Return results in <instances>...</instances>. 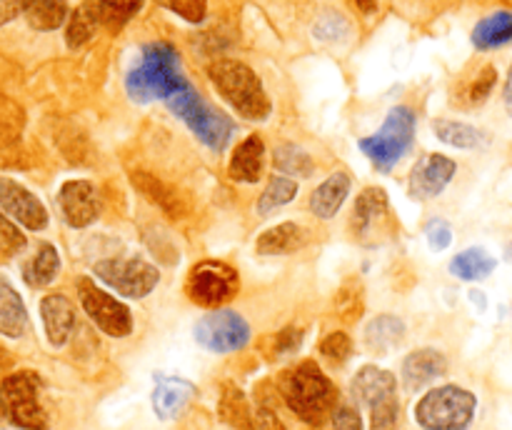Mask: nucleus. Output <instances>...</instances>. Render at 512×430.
Masks as SVG:
<instances>
[{
	"label": "nucleus",
	"instance_id": "nucleus-1",
	"mask_svg": "<svg viewBox=\"0 0 512 430\" xmlns=\"http://www.w3.org/2000/svg\"><path fill=\"white\" fill-rule=\"evenodd\" d=\"M188 85L180 53L170 43H148L140 50V58L125 75V90L135 103H153V100H170L178 90Z\"/></svg>",
	"mask_w": 512,
	"mask_h": 430
},
{
	"label": "nucleus",
	"instance_id": "nucleus-2",
	"mask_svg": "<svg viewBox=\"0 0 512 430\" xmlns=\"http://www.w3.org/2000/svg\"><path fill=\"white\" fill-rule=\"evenodd\" d=\"M278 393L285 405L310 425H320L338 408V390L333 380L313 360L283 370L278 375Z\"/></svg>",
	"mask_w": 512,
	"mask_h": 430
},
{
	"label": "nucleus",
	"instance_id": "nucleus-3",
	"mask_svg": "<svg viewBox=\"0 0 512 430\" xmlns=\"http://www.w3.org/2000/svg\"><path fill=\"white\" fill-rule=\"evenodd\" d=\"M208 78L213 88L218 90L220 98L245 120H268L273 103L263 88V80L258 78L250 65L240 60L223 58L210 63Z\"/></svg>",
	"mask_w": 512,
	"mask_h": 430
},
{
	"label": "nucleus",
	"instance_id": "nucleus-4",
	"mask_svg": "<svg viewBox=\"0 0 512 430\" xmlns=\"http://www.w3.org/2000/svg\"><path fill=\"white\" fill-rule=\"evenodd\" d=\"M478 410V398L460 385L428 390L415 405V420L425 430H468Z\"/></svg>",
	"mask_w": 512,
	"mask_h": 430
},
{
	"label": "nucleus",
	"instance_id": "nucleus-5",
	"mask_svg": "<svg viewBox=\"0 0 512 430\" xmlns=\"http://www.w3.org/2000/svg\"><path fill=\"white\" fill-rule=\"evenodd\" d=\"M168 108L193 130L195 138L203 145H208L210 150H225V145L230 143V135H233V120L228 118L220 110L210 108L203 100V95L193 88V85H185L183 90L173 95L168 100Z\"/></svg>",
	"mask_w": 512,
	"mask_h": 430
},
{
	"label": "nucleus",
	"instance_id": "nucleus-6",
	"mask_svg": "<svg viewBox=\"0 0 512 430\" xmlns=\"http://www.w3.org/2000/svg\"><path fill=\"white\" fill-rule=\"evenodd\" d=\"M415 138V113L408 105H395L385 118L383 128L378 133L368 135L360 140V150L365 158L375 165L378 170L388 173L393 165L400 163L405 153L410 150Z\"/></svg>",
	"mask_w": 512,
	"mask_h": 430
},
{
	"label": "nucleus",
	"instance_id": "nucleus-7",
	"mask_svg": "<svg viewBox=\"0 0 512 430\" xmlns=\"http://www.w3.org/2000/svg\"><path fill=\"white\" fill-rule=\"evenodd\" d=\"M0 405L18 428L48 430V413L40 405V378L33 370H18L3 380Z\"/></svg>",
	"mask_w": 512,
	"mask_h": 430
},
{
	"label": "nucleus",
	"instance_id": "nucleus-8",
	"mask_svg": "<svg viewBox=\"0 0 512 430\" xmlns=\"http://www.w3.org/2000/svg\"><path fill=\"white\" fill-rule=\"evenodd\" d=\"M100 283L130 300H143L158 288L160 270L143 258H105L95 263Z\"/></svg>",
	"mask_w": 512,
	"mask_h": 430
},
{
	"label": "nucleus",
	"instance_id": "nucleus-9",
	"mask_svg": "<svg viewBox=\"0 0 512 430\" xmlns=\"http://www.w3.org/2000/svg\"><path fill=\"white\" fill-rule=\"evenodd\" d=\"M350 228H353L355 240L365 248H378L393 238L398 223L390 213V200L383 188H365L358 195Z\"/></svg>",
	"mask_w": 512,
	"mask_h": 430
},
{
	"label": "nucleus",
	"instance_id": "nucleus-10",
	"mask_svg": "<svg viewBox=\"0 0 512 430\" xmlns=\"http://www.w3.org/2000/svg\"><path fill=\"white\" fill-rule=\"evenodd\" d=\"M240 288V278L228 263L220 260H203L188 273L185 293L200 308H218L235 298Z\"/></svg>",
	"mask_w": 512,
	"mask_h": 430
},
{
	"label": "nucleus",
	"instance_id": "nucleus-11",
	"mask_svg": "<svg viewBox=\"0 0 512 430\" xmlns=\"http://www.w3.org/2000/svg\"><path fill=\"white\" fill-rule=\"evenodd\" d=\"M198 345L210 353H235L250 343V325L240 313L228 308H215L195 323L193 330Z\"/></svg>",
	"mask_w": 512,
	"mask_h": 430
},
{
	"label": "nucleus",
	"instance_id": "nucleus-12",
	"mask_svg": "<svg viewBox=\"0 0 512 430\" xmlns=\"http://www.w3.org/2000/svg\"><path fill=\"white\" fill-rule=\"evenodd\" d=\"M78 298L88 318L105 335H110V338H128L133 333V315H130L128 305H123L113 295L105 293L90 278L78 280Z\"/></svg>",
	"mask_w": 512,
	"mask_h": 430
},
{
	"label": "nucleus",
	"instance_id": "nucleus-13",
	"mask_svg": "<svg viewBox=\"0 0 512 430\" xmlns=\"http://www.w3.org/2000/svg\"><path fill=\"white\" fill-rule=\"evenodd\" d=\"M58 205L70 228H88L100 215V195L90 180H68L58 190Z\"/></svg>",
	"mask_w": 512,
	"mask_h": 430
},
{
	"label": "nucleus",
	"instance_id": "nucleus-14",
	"mask_svg": "<svg viewBox=\"0 0 512 430\" xmlns=\"http://www.w3.org/2000/svg\"><path fill=\"white\" fill-rule=\"evenodd\" d=\"M455 170H458V165H455V160L448 158V155H440V153L425 155L423 160L415 163L413 173H410V180H408L410 198L415 200L438 198V195L450 185Z\"/></svg>",
	"mask_w": 512,
	"mask_h": 430
},
{
	"label": "nucleus",
	"instance_id": "nucleus-15",
	"mask_svg": "<svg viewBox=\"0 0 512 430\" xmlns=\"http://www.w3.org/2000/svg\"><path fill=\"white\" fill-rule=\"evenodd\" d=\"M0 208L28 230H43L48 225L45 205L28 188L10 178H0Z\"/></svg>",
	"mask_w": 512,
	"mask_h": 430
},
{
	"label": "nucleus",
	"instance_id": "nucleus-16",
	"mask_svg": "<svg viewBox=\"0 0 512 430\" xmlns=\"http://www.w3.org/2000/svg\"><path fill=\"white\" fill-rule=\"evenodd\" d=\"M195 398V385L175 375H160L153 390V410L160 420H173Z\"/></svg>",
	"mask_w": 512,
	"mask_h": 430
},
{
	"label": "nucleus",
	"instance_id": "nucleus-17",
	"mask_svg": "<svg viewBox=\"0 0 512 430\" xmlns=\"http://www.w3.org/2000/svg\"><path fill=\"white\" fill-rule=\"evenodd\" d=\"M448 373V358L435 348L413 350L403 360V383L410 390H420L425 385L435 383L438 378Z\"/></svg>",
	"mask_w": 512,
	"mask_h": 430
},
{
	"label": "nucleus",
	"instance_id": "nucleus-18",
	"mask_svg": "<svg viewBox=\"0 0 512 430\" xmlns=\"http://www.w3.org/2000/svg\"><path fill=\"white\" fill-rule=\"evenodd\" d=\"M40 315H43L45 335H48L50 345L60 348V345L68 343L70 333H73L75 328L73 303L60 293L45 295L43 303H40Z\"/></svg>",
	"mask_w": 512,
	"mask_h": 430
},
{
	"label": "nucleus",
	"instance_id": "nucleus-19",
	"mask_svg": "<svg viewBox=\"0 0 512 430\" xmlns=\"http://www.w3.org/2000/svg\"><path fill=\"white\" fill-rule=\"evenodd\" d=\"M265 163V143L260 135H248L230 158L228 175L235 183H258Z\"/></svg>",
	"mask_w": 512,
	"mask_h": 430
},
{
	"label": "nucleus",
	"instance_id": "nucleus-20",
	"mask_svg": "<svg viewBox=\"0 0 512 430\" xmlns=\"http://www.w3.org/2000/svg\"><path fill=\"white\" fill-rule=\"evenodd\" d=\"M350 195V175L348 173H333L328 180L318 185L310 195V210H313L315 218L330 220L338 215V210L343 208L345 198Z\"/></svg>",
	"mask_w": 512,
	"mask_h": 430
},
{
	"label": "nucleus",
	"instance_id": "nucleus-21",
	"mask_svg": "<svg viewBox=\"0 0 512 430\" xmlns=\"http://www.w3.org/2000/svg\"><path fill=\"white\" fill-rule=\"evenodd\" d=\"M390 393H398V380L390 370L378 365H363L353 378V398L363 405H373L375 400L385 398Z\"/></svg>",
	"mask_w": 512,
	"mask_h": 430
},
{
	"label": "nucleus",
	"instance_id": "nucleus-22",
	"mask_svg": "<svg viewBox=\"0 0 512 430\" xmlns=\"http://www.w3.org/2000/svg\"><path fill=\"white\" fill-rule=\"evenodd\" d=\"M303 245L305 230L298 223H290V220L273 225V228L260 233L258 240H255L258 255H290L298 248H303Z\"/></svg>",
	"mask_w": 512,
	"mask_h": 430
},
{
	"label": "nucleus",
	"instance_id": "nucleus-23",
	"mask_svg": "<svg viewBox=\"0 0 512 430\" xmlns=\"http://www.w3.org/2000/svg\"><path fill=\"white\" fill-rule=\"evenodd\" d=\"M28 330V310L18 290L0 278V333L5 338H23Z\"/></svg>",
	"mask_w": 512,
	"mask_h": 430
},
{
	"label": "nucleus",
	"instance_id": "nucleus-24",
	"mask_svg": "<svg viewBox=\"0 0 512 430\" xmlns=\"http://www.w3.org/2000/svg\"><path fill=\"white\" fill-rule=\"evenodd\" d=\"M218 415L235 430H253V410L243 390L233 383H223L218 400Z\"/></svg>",
	"mask_w": 512,
	"mask_h": 430
},
{
	"label": "nucleus",
	"instance_id": "nucleus-25",
	"mask_svg": "<svg viewBox=\"0 0 512 430\" xmlns=\"http://www.w3.org/2000/svg\"><path fill=\"white\" fill-rule=\"evenodd\" d=\"M405 338V323L398 315H378L365 328V345L373 353H388L398 348Z\"/></svg>",
	"mask_w": 512,
	"mask_h": 430
},
{
	"label": "nucleus",
	"instance_id": "nucleus-26",
	"mask_svg": "<svg viewBox=\"0 0 512 430\" xmlns=\"http://www.w3.org/2000/svg\"><path fill=\"white\" fill-rule=\"evenodd\" d=\"M512 40V13L510 10H498L480 20L473 30V45L478 50L503 48Z\"/></svg>",
	"mask_w": 512,
	"mask_h": 430
},
{
	"label": "nucleus",
	"instance_id": "nucleus-27",
	"mask_svg": "<svg viewBox=\"0 0 512 430\" xmlns=\"http://www.w3.org/2000/svg\"><path fill=\"white\" fill-rule=\"evenodd\" d=\"M18 8L35 30H55L68 20L65 0H18Z\"/></svg>",
	"mask_w": 512,
	"mask_h": 430
},
{
	"label": "nucleus",
	"instance_id": "nucleus-28",
	"mask_svg": "<svg viewBox=\"0 0 512 430\" xmlns=\"http://www.w3.org/2000/svg\"><path fill=\"white\" fill-rule=\"evenodd\" d=\"M498 268V260L483 248H468L463 253H458L450 263V273L460 280H485L488 275H493V270Z\"/></svg>",
	"mask_w": 512,
	"mask_h": 430
},
{
	"label": "nucleus",
	"instance_id": "nucleus-29",
	"mask_svg": "<svg viewBox=\"0 0 512 430\" xmlns=\"http://www.w3.org/2000/svg\"><path fill=\"white\" fill-rule=\"evenodd\" d=\"M100 25L108 30H120L143 8V0H85Z\"/></svg>",
	"mask_w": 512,
	"mask_h": 430
},
{
	"label": "nucleus",
	"instance_id": "nucleus-30",
	"mask_svg": "<svg viewBox=\"0 0 512 430\" xmlns=\"http://www.w3.org/2000/svg\"><path fill=\"white\" fill-rule=\"evenodd\" d=\"M58 270H60L58 250H55L50 243H43L38 248V253L25 263L23 278L25 283L33 285V288H45V285L53 283Z\"/></svg>",
	"mask_w": 512,
	"mask_h": 430
},
{
	"label": "nucleus",
	"instance_id": "nucleus-31",
	"mask_svg": "<svg viewBox=\"0 0 512 430\" xmlns=\"http://www.w3.org/2000/svg\"><path fill=\"white\" fill-rule=\"evenodd\" d=\"M433 130H435V135L443 140V143L453 145V148H465V150L478 148V145L483 143V138H485V135L480 133L475 125L460 123V120L440 118V120H435V123H433Z\"/></svg>",
	"mask_w": 512,
	"mask_h": 430
},
{
	"label": "nucleus",
	"instance_id": "nucleus-32",
	"mask_svg": "<svg viewBox=\"0 0 512 430\" xmlns=\"http://www.w3.org/2000/svg\"><path fill=\"white\" fill-rule=\"evenodd\" d=\"M295 195H298V180L288 178V175H275L258 198V213L268 215L273 210L285 208L288 203H293Z\"/></svg>",
	"mask_w": 512,
	"mask_h": 430
},
{
	"label": "nucleus",
	"instance_id": "nucleus-33",
	"mask_svg": "<svg viewBox=\"0 0 512 430\" xmlns=\"http://www.w3.org/2000/svg\"><path fill=\"white\" fill-rule=\"evenodd\" d=\"M275 168L288 178H310L313 175V158L298 145L285 143L275 150Z\"/></svg>",
	"mask_w": 512,
	"mask_h": 430
},
{
	"label": "nucleus",
	"instance_id": "nucleus-34",
	"mask_svg": "<svg viewBox=\"0 0 512 430\" xmlns=\"http://www.w3.org/2000/svg\"><path fill=\"white\" fill-rule=\"evenodd\" d=\"M98 18L93 15V10L88 5H80L68 20V33H65V40H68L70 48H80L83 43H88L93 38V33L98 30Z\"/></svg>",
	"mask_w": 512,
	"mask_h": 430
},
{
	"label": "nucleus",
	"instance_id": "nucleus-35",
	"mask_svg": "<svg viewBox=\"0 0 512 430\" xmlns=\"http://www.w3.org/2000/svg\"><path fill=\"white\" fill-rule=\"evenodd\" d=\"M400 403L398 393H390L385 398L375 400L370 405V430H398Z\"/></svg>",
	"mask_w": 512,
	"mask_h": 430
},
{
	"label": "nucleus",
	"instance_id": "nucleus-36",
	"mask_svg": "<svg viewBox=\"0 0 512 430\" xmlns=\"http://www.w3.org/2000/svg\"><path fill=\"white\" fill-rule=\"evenodd\" d=\"M300 343H303V330H300V328H285V330H280V333L270 335V338L265 340L263 353L268 355L270 360H278V358H285V355H293L295 350L300 348Z\"/></svg>",
	"mask_w": 512,
	"mask_h": 430
},
{
	"label": "nucleus",
	"instance_id": "nucleus-37",
	"mask_svg": "<svg viewBox=\"0 0 512 430\" xmlns=\"http://www.w3.org/2000/svg\"><path fill=\"white\" fill-rule=\"evenodd\" d=\"M135 185H140V190H143V193L148 195L155 205H160L165 213H170V215L180 213L178 198L168 195V190H165L155 178H150V175H135Z\"/></svg>",
	"mask_w": 512,
	"mask_h": 430
},
{
	"label": "nucleus",
	"instance_id": "nucleus-38",
	"mask_svg": "<svg viewBox=\"0 0 512 430\" xmlns=\"http://www.w3.org/2000/svg\"><path fill=\"white\" fill-rule=\"evenodd\" d=\"M155 3H160L188 23H200L208 13V0H155Z\"/></svg>",
	"mask_w": 512,
	"mask_h": 430
},
{
	"label": "nucleus",
	"instance_id": "nucleus-39",
	"mask_svg": "<svg viewBox=\"0 0 512 430\" xmlns=\"http://www.w3.org/2000/svg\"><path fill=\"white\" fill-rule=\"evenodd\" d=\"M348 33H350L348 20L338 13H325L323 18H318V23H315L313 28V35L318 40H340Z\"/></svg>",
	"mask_w": 512,
	"mask_h": 430
},
{
	"label": "nucleus",
	"instance_id": "nucleus-40",
	"mask_svg": "<svg viewBox=\"0 0 512 430\" xmlns=\"http://www.w3.org/2000/svg\"><path fill=\"white\" fill-rule=\"evenodd\" d=\"M320 353L333 363H345L353 353V340L348 338V333H330L320 343Z\"/></svg>",
	"mask_w": 512,
	"mask_h": 430
},
{
	"label": "nucleus",
	"instance_id": "nucleus-41",
	"mask_svg": "<svg viewBox=\"0 0 512 430\" xmlns=\"http://www.w3.org/2000/svg\"><path fill=\"white\" fill-rule=\"evenodd\" d=\"M25 248V238L18 230V225H13L8 220V215L0 208V255H15Z\"/></svg>",
	"mask_w": 512,
	"mask_h": 430
},
{
	"label": "nucleus",
	"instance_id": "nucleus-42",
	"mask_svg": "<svg viewBox=\"0 0 512 430\" xmlns=\"http://www.w3.org/2000/svg\"><path fill=\"white\" fill-rule=\"evenodd\" d=\"M425 238H428L430 250L443 253V250L450 248V243H453V228H450L448 220L433 218L428 225H425Z\"/></svg>",
	"mask_w": 512,
	"mask_h": 430
},
{
	"label": "nucleus",
	"instance_id": "nucleus-43",
	"mask_svg": "<svg viewBox=\"0 0 512 430\" xmlns=\"http://www.w3.org/2000/svg\"><path fill=\"white\" fill-rule=\"evenodd\" d=\"M495 78H498V73H495L493 65H488V68L480 70L478 80L470 85V100H473V103H483V100L490 95V90H493Z\"/></svg>",
	"mask_w": 512,
	"mask_h": 430
},
{
	"label": "nucleus",
	"instance_id": "nucleus-44",
	"mask_svg": "<svg viewBox=\"0 0 512 430\" xmlns=\"http://www.w3.org/2000/svg\"><path fill=\"white\" fill-rule=\"evenodd\" d=\"M333 430H363V420L353 405H338L333 413Z\"/></svg>",
	"mask_w": 512,
	"mask_h": 430
},
{
	"label": "nucleus",
	"instance_id": "nucleus-45",
	"mask_svg": "<svg viewBox=\"0 0 512 430\" xmlns=\"http://www.w3.org/2000/svg\"><path fill=\"white\" fill-rule=\"evenodd\" d=\"M253 430H288L270 405L260 403L253 410Z\"/></svg>",
	"mask_w": 512,
	"mask_h": 430
},
{
	"label": "nucleus",
	"instance_id": "nucleus-46",
	"mask_svg": "<svg viewBox=\"0 0 512 430\" xmlns=\"http://www.w3.org/2000/svg\"><path fill=\"white\" fill-rule=\"evenodd\" d=\"M503 98H505V108L512 115V68L508 73V80H505V90H503Z\"/></svg>",
	"mask_w": 512,
	"mask_h": 430
},
{
	"label": "nucleus",
	"instance_id": "nucleus-47",
	"mask_svg": "<svg viewBox=\"0 0 512 430\" xmlns=\"http://www.w3.org/2000/svg\"><path fill=\"white\" fill-rule=\"evenodd\" d=\"M355 5H358L363 13H375V8H378V0H355Z\"/></svg>",
	"mask_w": 512,
	"mask_h": 430
},
{
	"label": "nucleus",
	"instance_id": "nucleus-48",
	"mask_svg": "<svg viewBox=\"0 0 512 430\" xmlns=\"http://www.w3.org/2000/svg\"><path fill=\"white\" fill-rule=\"evenodd\" d=\"M5 365H10V355L0 348V368H5Z\"/></svg>",
	"mask_w": 512,
	"mask_h": 430
},
{
	"label": "nucleus",
	"instance_id": "nucleus-49",
	"mask_svg": "<svg viewBox=\"0 0 512 430\" xmlns=\"http://www.w3.org/2000/svg\"><path fill=\"white\" fill-rule=\"evenodd\" d=\"M0 410H3V405H0Z\"/></svg>",
	"mask_w": 512,
	"mask_h": 430
}]
</instances>
